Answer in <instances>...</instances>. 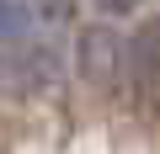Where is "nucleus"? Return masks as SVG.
<instances>
[{
	"instance_id": "7ed1b4c3",
	"label": "nucleus",
	"mask_w": 160,
	"mask_h": 154,
	"mask_svg": "<svg viewBox=\"0 0 160 154\" xmlns=\"http://www.w3.org/2000/svg\"><path fill=\"white\" fill-rule=\"evenodd\" d=\"M128 74H133L144 91L160 85V27H144V32L133 37V48H128Z\"/></svg>"
},
{
	"instance_id": "f257e3e1",
	"label": "nucleus",
	"mask_w": 160,
	"mask_h": 154,
	"mask_svg": "<svg viewBox=\"0 0 160 154\" xmlns=\"http://www.w3.org/2000/svg\"><path fill=\"white\" fill-rule=\"evenodd\" d=\"M123 69H128V48L118 43V32H107V27L80 32V74H86L91 85L112 91L123 80Z\"/></svg>"
},
{
	"instance_id": "20e7f679",
	"label": "nucleus",
	"mask_w": 160,
	"mask_h": 154,
	"mask_svg": "<svg viewBox=\"0 0 160 154\" xmlns=\"http://www.w3.org/2000/svg\"><path fill=\"white\" fill-rule=\"evenodd\" d=\"M96 6H102L107 16H123V11H133V6H139V0H96Z\"/></svg>"
},
{
	"instance_id": "f03ea898",
	"label": "nucleus",
	"mask_w": 160,
	"mask_h": 154,
	"mask_svg": "<svg viewBox=\"0 0 160 154\" xmlns=\"http://www.w3.org/2000/svg\"><path fill=\"white\" fill-rule=\"evenodd\" d=\"M69 16V0H0V43H16L32 27H53Z\"/></svg>"
}]
</instances>
